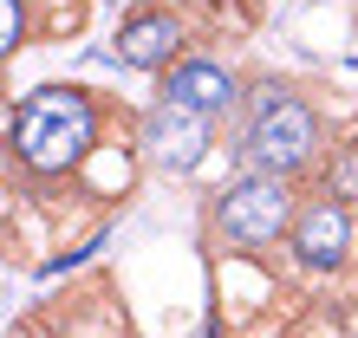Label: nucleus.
<instances>
[{"label":"nucleus","instance_id":"1","mask_svg":"<svg viewBox=\"0 0 358 338\" xmlns=\"http://www.w3.org/2000/svg\"><path fill=\"white\" fill-rule=\"evenodd\" d=\"M92 137H98V111H92L85 91H72V84L33 91L27 104H20V117H13V150H20V163H27L33 176L72 169L92 150Z\"/></svg>","mask_w":358,"mask_h":338},{"label":"nucleus","instance_id":"2","mask_svg":"<svg viewBox=\"0 0 358 338\" xmlns=\"http://www.w3.org/2000/svg\"><path fill=\"white\" fill-rule=\"evenodd\" d=\"M313 150H320V117H313L293 91L267 84V91L255 98L248 131H241V163L261 169V176H293L300 163H313Z\"/></svg>","mask_w":358,"mask_h":338},{"label":"nucleus","instance_id":"3","mask_svg":"<svg viewBox=\"0 0 358 338\" xmlns=\"http://www.w3.org/2000/svg\"><path fill=\"white\" fill-rule=\"evenodd\" d=\"M293 221V196H287V176H241V182H228L222 189V202H215V228L235 247H267V241H280V228Z\"/></svg>","mask_w":358,"mask_h":338},{"label":"nucleus","instance_id":"4","mask_svg":"<svg viewBox=\"0 0 358 338\" xmlns=\"http://www.w3.org/2000/svg\"><path fill=\"white\" fill-rule=\"evenodd\" d=\"M143 156H150L157 169H196L202 156H208V117L202 111H189V104H176V98H163L150 117H143Z\"/></svg>","mask_w":358,"mask_h":338},{"label":"nucleus","instance_id":"5","mask_svg":"<svg viewBox=\"0 0 358 338\" xmlns=\"http://www.w3.org/2000/svg\"><path fill=\"white\" fill-rule=\"evenodd\" d=\"M345 247H352V221H345V208L332 196L293 215V254H300L306 267H339Z\"/></svg>","mask_w":358,"mask_h":338},{"label":"nucleus","instance_id":"6","mask_svg":"<svg viewBox=\"0 0 358 338\" xmlns=\"http://www.w3.org/2000/svg\"><path fill=\"white\" fill-rule=\"evenodd\" d=\"M182 46V27H176V13H137V20H124L117 27V59L131 72H157V66H170Z\"/></svg>","mask_w":358,"mask_h":338},{"label":"nucleus","instance_id":"7","mask_svg":"<svg viewBox=\"0 0 358 338\" xmlns=\"http://www.w3.org/2000/svg\"><path fill=\"white\" fill-rule=\"evenodd\" d=\"M163 98H176V104H189V111H202V117H222L228 104H235V78L222 66H208V59H189V66L170 72Z\"/></svg>","mask_w":358,"mask_h":338},{"label":"nucleus","instance_id":"8","mask_svg":"<svg viewBox=\"0 0 358 338\" xmlns=\"http://www.w3.org/2000/svg\"><path fill=\"white\" fill-rule=\"evenodd\" d=\"M326 196H358V150L339 163V176H326Z\"/></svg>","mask_w":358,"mask_h":338},{"label":"nucleus","instance_id":"9","mask_svg":"<svg viewBox=\"0 0 358 338\" xmlns=\"http://www.w3.org/2000/svg\"><path fill=\"white\" fill-rule=\"evenodd\" d=\"M20 46V0H0V52Z\"/></svg>","mask_w":358,"mask_h":338}]
</instances>
